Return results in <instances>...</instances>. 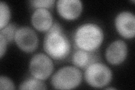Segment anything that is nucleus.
<instances>
[{
	"label": "nucleus",
	"mask_w": 135,
	"mask_h": 90,
	"mask_svg": "<svg viewBox=\"0 0 135 90\" xmlns=\"http://www.w3.org/2000/svg\"><path fill=\"white\" fill-rule=\"evenodd\" d=\"M11 18L10 8L7 4L1 1L0 2V29L8 24Z\"/></svg>",
	"instance_id": "13"
},
{
	"label": "nucleus",
	"mask_w": 135,
	"mask_h": 90,
	"mask_svg": "<svg viewBox=\"0 0 135 90\" xmlns=\"http://www.w3.org/2000/svg\"><path fill=\"white\" fill-rule=\"evenodd\" d=\"M54 0H34L30 1L31 6L36 8H51L54 5Z\"/></svg>",
	"instance_id": "15"
},
{
	"label": "nucleus",
	"mask_w": 135,
	"mask_h": 90,
	"mask_svg": "<svg viewBox=\"0 0 135 90\" xmlns=\"http://www.w3.org/2000/svg\"><path fill=\"white\" fill-rule=\"evenodd\" d=\"M104 32L103 29L94 23L83 24L76 29L74 35V42L77 48L90 52H94L103 44Z\"/></svg>",
	"instance_id": "1"
},
{
	"label": "nucleus",
	"mask_w": 135,
	"mask_h": 90,
	"mask_svg": "<svg viewBox=\"0 0 135 90\" xmlns=\"http://www.w3.org/2000/svg\"><path fill=\"white\" fill-rule=\"evenodd\" d=\"M17 27L14 24H8L6 27L1 29L0 36L5 38L7 43H11L14 41L15 35L17 31Z\"/></svg>",
	"instance_id": "14"
},
{
	"label": "nucleus",
	"mask_w": 135,
	"mask_h": 90,
	"mask_svg": "<svg viewBox=\"0 0 135 90\" xmlns=\"http://www.w3.org/2000/svg\"><path fill=\"white\" fill-rule=\"evenodd\" d=\"M29 69L33 77L42 80H46L52 73L54 63L49 56L38 53L34 55L31 59Z\"/></svg>",
	"instance_id": "5"
},
{
	"label": "nucleus",
	"mask_w": 135,
	"mask_h": 90,
	"mask_svg": "<svg viewBox=\"0 0 135 90\" xmlns=\"http://www.w3.org/2000/svg\"><path fill=\"white\" fill-rule=\"evenodd\" d=\"M71 60L75 67L86 69L91 64L98 61L99 56L96 51L90 52L77 48L74 51Z\"/></svg>",
	"instance_id": "11"
},
{
	"label": "nucleus",
	"mask_w": 135,
	"mask_h": 90,
	"mask_svg": "<svg viewBox=\"0 0 135 90\" xmlns=\"http://www.w3.org/2000/svg\"><path fill=\"white\" fill-rule=\"evenodd\" d=\"M112 72L104 64L95 63L88 67L84 72V79L90 86L100 88L107 86L111 82Z\"/></svg>",
	"instance_id": "4"
},
{
	"label": "nucleus",
	"mask_w": 135,
	"mask_h": 90,
	"mask_svg": "<svg viewBox=\"0 0 135 90\" xmlns=\"http://www.w3.org/2000/svg\"><path fill=\"white\" fill-rule=\"evenodd\" d=\"M20 89H46V85L42 80L32 77L24 80L19 86Z\"/></svg>",
	"instance_id": "12"
},
{
	"label": "nucleus",
	"mask_w": 135,
	"mask_h": 90,
	"mask_svg": "<svg viewBox=\"0 0 135 90\" xmlns=\"http://www.w3.org/2000/svg\"><path fill=\"white\" fill-rule=\"evenodd\" d=\"M82 78V74L79 68L66 66L60 68L52 75L51 82L55 89H70L78 87Z\"/></svg>",
	"instance_id": "3"
},
{
	"label": "nucleus",
	"mask_w": 135,
	"mask_h": 90,
	"mask_svg": "<svg viewBox=\"0 0 135 90\" xmlns=\"http://www.w3.org/2000/svg\"><path fill=\"white\" fill-rule=\"evenodd\" d=\"M115 27L119 35L124 38H134L135 33V16L130 11H122L115 19Z\"/></svg>",
	"instance_id": "7"
},
{
	"label": "nucleus",
	"mask_w": 135,
	"mask_h": 90,
	"mask_svg": "<svg viewBox=\"0 0 135 90\" xmlns=\"http://www.w3.org/2000/svg\"><path fill=\"white\" fill-rule=\"evenodd\" d=\"M31 23L37 31L47 32L53 24V17L46 8H37L31 16Z\"/></svg>",
	"instance_id": "10"
},
{
	"label": "nucleus",
	"mask_w": 135,
	"mask_h": 90,
	"mask_svg": "<svg viewBox=\"0 0 135 90\" xmlns=\"http://www.w3.org/2000/svg\"><path fill=\"white\" fill-rule=\"evenodd\" d=\"M14 41L21 50L27 53L35 51L39 44L38 37L36 33L29 27L18 28L15 35Z\"/></svg>",
	"instance_id": "6"
},
{
	"label": "nucleus",
	"mask_w": 135,
	"mask_h": 90,
	"mask_svg": "<svg viewBox=\"0 0 135 90\" xmlns=\"http://www.w3.org/2000/svg\"><path fill=\"white\" fill-rule=\"evenodd\" d=\"M7 42L3 36H0V57L2 58L5 54L7 49Z\"/></svg>",
	"instance_id": "17"
},
{
	"label": "nucleus",
	"mask_w": 135,
	"mask_h": 90,
	"mask_svg": "<svg viewBox=\"0 0 135 90\" xmlns=\"http://www.w3.org/2000/svg\"><path fill=\"white\" fill-rule=\"evenodd\" d=\"M128 54V48L126 43L119 40L111 43L108 47L105 57L107 61L113 65H118L123 63Z\"/></svg>",
	"instance_id": "9"
},
{
	"label": "nucleus",
	"mask_w": 135,
	"mask_h": 90,
	"mask_svg": "<svg viewBox=\"0 0 135 90\" xmlns=\"http://www.w3.org/2000/svg\"><path fill=\"white\" fill-rule=\"evenodd\" d=\"M56 9L63 19L73 20L81 14L83 5L79 0H59L56 2Z\"/></svg>",
	"instance_id": "8"
},
{
	"label": "nucleus",
	"mask_w": 135,
	"mask_h": 90,
	"mask_svg": "<svg viewBox=\"0 0 135 90\" xmlns=\"http://www.w3.org/2000/svg\"><path fill=\"white\" fill-rule=\"evenodd\" d=\"M15 84L8 77L1 75L0 77V89H14Z\"/></svg>",
	"instance_id": "16"
},
{
	"label": "nucleus",
	"mask_w": 135,
	"mask_h": 90,
	"mask_svg": "<svg viewBox=\"0 0 135 90\" xmlns=\"http://www.w3.org/2000/svg\"><path fill=\"white\" fill-rule=\"evenodd\" d=\"M44 49L48 56L55 60H62L70 53L71 44L62 30L50 29L44 40Z\"/></svg>",
	"instance_id": "2"
}]
</instances>
